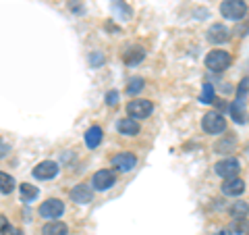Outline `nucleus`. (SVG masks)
<instances>
[{"mask_svg":"<svg viewBox=\"0 0 249 235\" xmlns=\"http://www.w3.org/2000/svg\"><path fill=\"white\" fill-rule=\"evenodd\" d=\"M247 152H249V146H247Z\"/></svg>","mask_w":249,"mask_h":235,"instance_id":"2f4dec72","label":"nucleus"},{"mask_svg":"<svg viewBox=\"0 0 249 235\" xmlns=\"http://www.w3.org/2000/svg\"><path fill=\"white\" fill-rule=\"evenodd\" d=\"M102 136H104V131H102V127H98V125H91V127L85 131V146L88 148H98L100 146V142H102Z\"/></svg>","mask_w":249,"mask_h":235,"instance_id":"ddd939ff","label":"nucleus"},{"mask_svg":"<svg viewBox=\"0 0 249 235\" xmlns=\"http://www.w3.org/2000/svg\"><path fill=\"white\" fill-rule=\"evenodd\" d=\"M143 88H145V81L142 79V77H131V79H129V85H127V94L135 96V94H139Z\"/></svg>","mask_w":249,"mask_h":235,"instance_id":"4be33fe9","label":"nucleus"},{"mask_svg":"<svg viewBox=\"0 0 249 235\" xmlns=\"http://www.w3.org/2000/svg\"><path fill=\"white\" fill-rule=\"evenodd\" d=\"M231 117L235 119V123H245L247 115H245V100H235L231 104Z\"/></svg>","mask_w":249,"mask_h":235,"instance_id":"f3484780","label":"nucleus"},{"mask_svg":"<svg viewBox=\"0 0 249 235\" xmlns=\"http://www.w3.org/2000/svg\"><path fill=\"white\" fill-rule=\"evenodd\" d=\"M231 62H232L231 54L224 52V50H220V48L210 50L208 57H206V67H208L212 73H222V71H227V69L231 67Z\"/></svg>","mask_w":249,"mask_h":235,"instance_id":"f257e3e1","label":"nucleus"},{"mask_svg":"<svg viewBox=\"0 0 249 235\" xmlns=\"http://www.w3.org/2000/svg\"><path fill=\"white\" fill-rule=\"evenodd\" d=\"M93 190H98V192H106V190H110V187L116 183V177L112 171H108V169H102V171H98L96 175H93Z\"/></svg>","mask_w":249,"mask_h":235,"instance_id":"1a4fd4ad","label":"nucleus"},{"mask_svg":"<svg viewBox=\"0 0 249 235\" xmlns=\"http://www.w3.org/2000/svg\"><path fill=\"white\" fill-rule=\"evenodd\" d=\"M40 216L42 218H50V221H54V218L62 216V213H65V202L58 200V198H48L46 202H42L40 206Z\"/></svg>","mask_w":249,"mask_h":235,"instance_id":"39448f33","label":"nucleus"},{"mask_svg":"<svg viewBox=\"0 0 249 235\" xmlns=\"http://www.w3.org/2000/svg\"><path fill=\"white\" fill-rule=\"evenodd\" d=\"M89 60H91V65H102V60H104V57H102V54H100V52H96V54H91V57H89Z\"/></svg>","mask_w":249,"mask_h":235,"instance_id":"bb28decb","label":"nucleus"},{"mask_svg":"<svg viewBox=\"0 0 249 235\" xmlns=\"http://www.w3.org/2000/svg\"><path fill=\"white\" fill-rule=\"evenodd\" d=\"M152 111H154V104L150 102V100H143V98H135L127 104V115L135 121L137 119H147V117L152 115Z\"/></svg>","mask_w":249,"mask_h":235,"instance_id":"20e7f679","label":"nucleus"},{"mask_svg":"<svg viewBox=\"0 0 249 235\" xmlns=\"http://www.w3.org/2000/svg\"><path fill=\"white\" fill-rule=\"evenodd\" d=\"M247 92H249V77H245V79L239 83V88H237V96H239V100H243V98L247 96Z\"/></svg>","mask_w":249,"mask_h":235,"instance_id":"5701e85b","label":"nucleus"},{"mask_svg":"<svg viewBox=\"0 0 249 235\" xmlns=\"http://www.w3.org/2000/svg\"><path fill=\"white\" fill-rule=\"evenodd\" d=\"M231 38V31L222 25V23H214L212 27L208 29V40L212 44H224Z\"/></svg>","mask_w":249,"mask_h":235,"instance_id":"9b49d317","label":"nucleus"},{"mask_svg":"<svg viewBox=\"0 0 249 235\" xmlns=\"http://www.w3.org/2000/svg\"><path fill=\"white\" fill-rule=\"evenodd\" d=\"M229 213L235 221H245L247 215H249V204L247 202H235V204L229 208Z\"/></svg>","mask_w":249,"mask_h":235,"instance_id":"a211bd4d","label":"nucleus"},{"mask_svg":"<svg viewBox=\"0 0 249 235\" xmlns=\"http://www.w3.org/2000/svg\"><path fill=\"white\" fill-rule=\"evenodd\" d=\"M216 235H229V231H218Z\"/></svg>","mask_w":249,"mask_h":235,"instance_id":"c756f323","label":"nucleus"},{"mask_svg":"<svg viewBox=\"0 0 249 235\" xmlns=\"http://www.w3.org/2000/svg\"><path fill=\"white\" fill-rule=\"evenodd\" d=\"M56 175H58V164L54 160H42L40 164H36V169H34V177L42 179V181L54 179Z\"/></svg>","mask_w":249,"mask_h":235,"instance_id":"6e6552de","label":"nucleus"},{"mask_svg":"<svg viewBox=\"0 0 249 235\" xmlns=\"http://www.w3.org/2000/svg\"><path fill=\"white\" fill-rule=\"evenodd\" d=\"M123 59L127 65H137V62H142L145 59V52H143V48H131L129 52H124Z\"/></svg>","mask_w":249,"mask_h":235,"instance_id":"aec40b11","label":"nucleus"},{"mask_svg":"<svg viewBox=\"0 0 249 235\" xmlns=\"http://www.w3.org/2000/svg\"><path fill=\"white\" fill-rule=\"evenodd\" d=\"M69 9H71V11H77V13H81V11H83V6L79 4V0H71V4H69Z\"/></svg>","mask_w":249,"mask_h":235,"instance_id":"cd10ccee","label":"nucleus"},{"mask_svg":"<svg viewBox=\"0 0 249 235\" xmlns=\"http://www.w3.org/2000/svg\"><path fill=\"white\" fill-rule=\"evenodd\" d=\"M245 192V181L239 177H232V179H224L222 183V194L224 196H241Z\"/></svg>","mask_w":249,"mask_h":235,"instance_id":"f8f14e48","label":"nucleus"},{"mask_svg":"<svg viewBox=\"0 0 249 235\" xmlns=\"http://www.w3.org/2000/svg\"><path fill=\"white\" fill-rule=\"evenodd\" d=\"M201 129H204L206 133L216 136V133H222L224 129H227V121H224V117L218 111H212V113L201 117Z\"/></svg>","mask_w":249,"mask_h":235,"instance_id":"7ed1b4c3","label":"nucleus"},{"mask_svg":"<svg viewBox=\"0 0 249 235\" xmlns=\"http://www.w3.org/2000/svg\"><path fill=\"white\" fill-rule=\"evenodd\" d=\"M15 235H23V233H19V231H17V233H15Z\"/></svg>","mask_w":249,"mask_h":235,"instance_id":"7c9ffc66","label":"nucleus"},{"mask_svg":"<svg viewBox=\"0 0 249 235\" xmlns=\"http://www.w3.org/2000/svg\"><path fill=\"white\" fill-rule=\"evenodd\" d=\"M247 31H249V23H247L245 27H237V34H239V36H245Z\"/></svg>","mask_w":249,"mask_h":235,"instance_id":"c85d7f7f","label":"nucleus"},{"mask_svg":"<svg viewBox=\"0 0 249 235\" xmlns=\"http://www.w3.org/2000/svg\"><path fill=\"white\" fill-rule=\"evenodd\" d=\"M116 129H119L121 136H137L139 133V123L135 119H121L119 123H116Z\"/></svg>","mask_w":249,"mask_h":235,"instance_id":"4468645a","label":"nucleus"},{"mask_svg":"<svg viewBox=\"0 0 249 235\" xmlns=\"http://www.w3.org/2000/svg\"><path fill=\"white\" fill-rule=\"evenodd\" d=\"M0 231H2L4 235H11V233H13V227L6 223V218H4V216H0Z\"/></svg>","mask_w":249,"mask_h":235,"instance_id":"393cba45","label":"nucleus"},{"mask_svg":"<svg viewBox=\"0 0 249 235\" xmlns=\"http://www.w3.org/2000/svg\"><path fill=\"white\" fill-rule=\"evenodd\" d=\"M137 164V156L131 154V152H119L112 156V167L116 171H121V173H129V171H133Z\"/></svg>","mask_w":249,"mask_h":235,"instance_id":"0eeeda50","label":"nucleus"},{"mask_svg":"<svg viewBox=\"0 0 249 235\" xmlns=\"http://www.w3.org/2000/svg\"><path fill=\"white\" fill-rule=\"evenodd\" d=\"M199 102L201 104H214L216 102V92H214V85L212 83H204L199 94Z\"/></svg>","mask_w":249,"mask_h":235,"instance_id":"6ab92c4d","label":"nucleus"},{"mask_svg":"<svg viewBox=\"0 0 249 235\" xmlns=\"http://www.w3.org/2000/svg\"><path fill=\"white\" fill-rule=\"evenodd\" d=\"M214 171H216V175H220L222 179H232V177H237V173L241 171V164L237 158H224L214 164Z\"/></svg>","mask_w":249,"mask_h":235,"instance_id":"423d86ee","label":"nucleus"},{"mask_svg":"<svg viewBox=\"0 0 249 235\" xmlns=\"http://www.w3.org/2000/svg\"><path fill=\"white\" fill-rule=\"evenodd\" d=\"M15 179L9 175V173H2L0 171V194H11L13 190H15Z\"/></svg>","mask_w":249,"mask_h":235,"instance_id":"412c9836","label":"nucleus"},{"mask_svg":"<svg viewBox=\"0 0 249 235\" xmlns=\"http://www.w3.org/2000/svg\"><path fill=\"white\" fill-rule=\"evenodd\" d=\"M19 192H21V200L25 202V204L34 202L37 196H40V190H37L36 185H31V183H21L19 185Z\"/></svg>","mask_w":249,"mask_h":235,"instance_id":"dca6fc26","label":"nucleus"},{"mask_svg":"<svg viewBox=\"0 0 249 235\" xmlns=\"http://www.w3.org/2000/svg\"><path fill=\"white\" fill-rule=\"evenodd\" d=\"M9 152H11V144H6L4 139H0V158H4Z\"/></svg>","mask_w":249,"mask_h":235,"instance_id":"a878e982","label":"nucleus"},{"mask_svg":"<svg viewBox=\"0 0 249 235\" xmlns=\"http://www.w3.org/2000/svg\"><path fill=\"white\" fill-rule=\"evenodd\" d=\"M119 92H116V90H110V92H108L106 94V104L108 106H116V104H119Z\"/></svg>","mask_w":249,"mask_h":235,"instance_id":"b1692460","label":"nucleus"},{"mask_svg":"<svg viewBox=\"0 0 249 235\" xmlns=\"http://www.w3.org/2000/svg\"><path fill=\"white\" fill-rule=\"evenodd\" d=\"M42 235H69V227L60 221H50L42 227Z\"/></svg>","mask_w":249,"mask_h":235,"instance_id":"2eb2a0df","label":"nucleus"},{"mask_svg":"<svg viewBox=\"0 0 249 235\" xmlns=\"http://www.w3.org/2000/svg\"><path fill=\"white\" fill-rule=\"evenodd\" d=\"M220 13L224 19L243 21V17L247 15V2L245 0H224L220 4Z\"/></svg>","mask_w":249,"mask_h":235,"instance_id":"f03ea898","label":"nucleus"},{"mask_svg":"<svg viewBox=\"0 0 249 235\" xmlns=\"http://www.w3.org/2000/svg\"><path fill=\"white\" fill-rule=\"evenodd\" d=\"M69 196H71V200L77 202V204H88V202H91V198H93V192L88 183H79V185L73 187Z\"/></svg>","mask_w":249,"mask_h":235,"instance_id":"9d476101","label":"nucleus"}]
</instances>
